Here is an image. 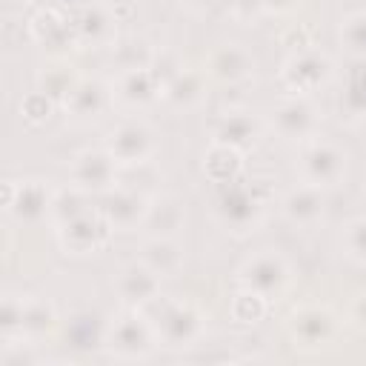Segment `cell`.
<instances>
[{
	"label": "cell",
	"mask_w": 366,
	"mask_h": 366,
	"mask_svg": "<svg viewBox=\"0 0 366 366\" xmlns=\"http://www.w3.org/2000/svg\"><path fill=\"white\" fill-rule=\"evenodd\" d=\"M254 137H257V123L246 112H229V114H223L220 123H217V129H214V140L217 143H229L234 149L252 146Z\"/></svg>",
	"instance_id": "obj_24"
},
{
	"label": "cell",
	"mask_w": 366,
	"mask_h": 366,
	"mask_svg": "<svg viewBox=\"0 0 366 366\" xmlns=\"http://www.w3.org/2000/svg\"><path fill=\"white\" fill-rule=\"evenodd\" d=\"M23 309H26V300H20V297H14V295H6V300H3V315H0L6 335H11L14 329L23 326Z\"/></svg>",
	"instance_id": "obj_34"
},
{
	"label": "cell",
	"mask_w": 366,
	"mask_h": 366,
	"mask_svg": "<svg viewBox=\"0 0 366 366\" xmlns=\"http://www.w3.org/2000/svg\"><path fill=\"white\" fill-rule=\"evenodd\" d=\"M232 6L240 17H252L254 9H263V0H232Z\"/></svg>",
	"instance_id": "obj_35"
},
{
	"label": "cell",
	"mask_w": 366,
	"mask_h": 366,
	"mask_svg": "<svg viewBox=\"0 0 366 366\" xmlns=\"http://www.w3.org/2000/svg\"><path fill=\"white\" fill-rule=\"evenodd\" d=\"M343 243H346V252H349L355 260L366 263V214L355 217V220L346 226Z\"/></svg>",
	"instance_id": "obj_33"
},
{
	"label": "cell",
	"mask_w": 366,
	"mask_h": 366,
	"mask_svg": "<svg viewBox=\"0 0 366 366\" xmlns=\"http://www.w3.org/2000/svg\"><path fill=\"white\" fill-rule=\"evenodd\" d=\"M143 223L154 232V237H169L172 232L180 229L183 209H180V203L174 197H160V200L149 203V212H146V220Z\"/></svg>",
	"instance_id": "obj_25"
},
{
	"label": "cell",
	"mask_w": 366,
	"mask_h": 366,
	"mask_svg": "<svg viewBox=\"0 0 366 366\" xmlns=\"http://www.w3.org/2000/svg\"><path fill=\"white\" fill-rule=\"evenodd\" d=\"M89 206L83 200V192L80 189H63V192H54L51 197V217L63 226L69 220H74L77 214H83Z\"/></svg>",
	"instance_id": "obj_28"
},
{
	"label": "cell",
	"mask_w": 366,
	"mask_h": 366,
	"mask_svg": "<svg viewBox=\"0 0 366 366\" xmlns=\"http://www.w3.org/2000/svg\"><path fill=\"white\" fill-rule=\"evenodd\" d=\"M114 11H109L100 3H92L86 9H80V14L74 17V31H77V43H92V46H112L114 43Z\"/></svg>",
	"instance_id": "obj_16"
},
{
	"label": "cell",
	"mask_w": 366,
	"mask_h": 366,
	"mask_svg": "<svg viewBox=\"0 0 366 366\" xmlns=\"http://www.w3.org/2000/svg\"><path fill=\"white\" fill-rule=\"evenodd\" d=\"M109 232H112L109 217L86 209L83 214H77L74 220L60 226V246L71 254H89V252H97L100 246H106Z\"/></svg>",
	"instance_id": "obj_6"
},
{
	"label": "cell",
	"mask_w": 366,
	"mask_h": 366,
	"mask_svg": "<svg viewBox=\"0 0 366 366\" xmlns=\"http://www.w3.org/2000/svg\"><path fill=\"white\" fill-rule=\"evenodd\" d=\"M51 109H54V100H51L46 92H40V89H37V92H29V94L23 97V103H20L23 117L31 120V123H43V120H49Z\"/></svg>",
	"instance_id": "obj_32"
},
{
	"label": "cell",
	"mask_w": 366,
	"mask_h": 366,
	"mask_svg": "<svg viewBox=\"0 0 366 366\" xmlns=\"http://www.w3.org/2000/svg\"><path fill=\"white\" fill-rule=\"evenodd\" d=\"M54 309L46 303V300H26V309H23V326L20 332L26 335H43L54 326Z\"/></svg>",
	"instance_id": "obj_29"
},
{
	"label": "cell",
	"mask_w": 366,
	"mask_h": 366,
	"mask_svg": "<svg viewBox=\"0 0 366 366\" xmlns=\"http://www.w3.org/2000/svg\"><path fill=\"white\" fill-rule=\"evenodd\" d=\"M114 289H117V295H120V300L126 306L143 309L152 300H157V295H160V277L146 263H132V266H126L117 274Z\"/></svg>",
	"instance_id": "obj_13"
},
{
	"label": "cell",
	"mask_w": 366,
	"mask_h": 366,
	"mask_svg": "<svg viewBox=\"0 0 366 366\" xmlns=\"http://www.w3.org/2000/svg\"><path fill=\"white\" fill-rule=\"evenodd\" d=\"M329 74H332L329 57L320 54V51H315V49L295 51V54L286 60L283 71H280L283 86L289 89V94H300V97H306V94H312L315 89H320V86L329 80Z\"/></svg>",
	"instance_id": "obj_2"
},
{
	"label": "cell",
	"mask_w": 366,
	"mask_h": 366,
	"mask_svg": "<svg viewBox=\"0 0 366 366\" xmlns=\"http://www.w3.org/2000/svg\"><path fill=\"white\" fill-rule=\"evenodd\" d=\"M252 66H254V60L249 57L246 49H240V46H220V49H214L209 54L206 74L220 80V83H240V80L249 77Z\"/></svg>",
	"instance_id": "obj_17"
},
{
	"label": "cell",
	"mask_w": 366,
	"mask_h": 366,
	"mask_svg": "<svg viewBox=\"0 0 366 366\" xmlns=\"http://www.w3.org/2000/svg\"><path fill=\"white\" fill-rule=\"evenodd\" d=\"M272 120L277 126V132L289 140H303V137H312L315 126H317V112L315 106L300 97V94H292L286 100H280L274 109H272Z\"/></svg>",
	"instance_id": "obj_11"
},
{
	"label": "cell",
	"mask_w": 366,
	"mask_h": 366,
	"mask_svg": "<svg viewBox=\"0 0 366 366\" xmlns=\"http://www.w3.org/2000/svg\"><path fill=\"white\" fill-rule=\"evenodd\" d=\"M295 0H263V9H274V11H283V9H289Z\"/></svg>",
	"instance_id": "obj_38"
},
{
	"label": "cell",
	"mask_w": 366,
	"mask_h": 366,
	"mask_svg": "<svg viewBox=\"0 0 366 366\" xmlns=\"http://www.w3.org/2000/svg\"><path fill=\"white\" fill-rule=\"evenodd\" d=\"M51 197L49 189L40 180H26V183H6L3 186V209L23 220V223H37L40 217L51 214Z\"/></svg>",
	"instance_id": "obj_7"
},
{
	"label": "cell",
	"mask_w": 366,
	"mask_h": 366,
	"mask_svg": "<svg viewBox=\"0 0 366 366\" xmlns=\"http://www.w3.org/2000/svg\"><path fill=\"white\" fill-rule=\"evenodd\" d=\"M203 329V317L200 312L192 306V303H183V300H174V303H166L160 309V317H157V335L180 349V346H189L192 340H197Z\"/></svg>",
	"instance_id": "obj_10"
},
{
	"label": "cell",
	"mask_w": 366,
	"mask_h": 366,
	"mask_svg": "<svg viewBox=\"0 0 366 366\" xmlns=\"http://www.w3.org/2000/svg\"><path fill=\"white\" fill-rule=\"evenodd\" d=\"M203 92H206V74L197 69H180L163 83L160 97L174 109H192L203 100Z\"/></svg>",
	"instance_id": "obj_19"
},
{
	"label": "cell",
	"mask_w": 366,
	"mask_h": 366,
	"mask_svg": "<svg viewBox=\"0 0 366 366\" xmlns=\"http://www.w3.org/2000/svg\"><path fill=\"white\" fill-rule=\"evenodd\" d=\"M232 315L240 323H257L266 315V297L252 289H240L232 300Z\"/></svg>",
	"instance_id": "obj_30"
},
{
	"label": "cell",
	"mask_w": 366,
	"mask_h": 366,
	"mask_svg": "<svg viewBox=\"0 0 366 366\" xmlns=\"http://www.w3.org/2000/svg\"><path fill=\"white\" fill-rule=\"evenodd\" d=\"M189 9H194V11H206V9H212L217 0H183Z\"/></svg>",
	"instance_id": "obj_37"
},
{
	"label": "cell",
	"mask_w": 366,
	"mask_h": 366,
	"mask_svg": "<svg viewBox=\"0 0 366 366\" xmlns=\"http://www.w3.org/2000/svg\"><path fill=\"white\" fill-rule=\"evenodd\" d=\"M109 103V92L100 80H77L71 94L66 97V109H71L74 117H97Z\"/></svg>",
	"instance_id": "obj_23"
},
{
	"label": "cell",
	"mask_w": 366,
	"mask_h": 366,
	"mask_svg": "<svg viewBox=\"0 0 366 366\" xmlns=\"http://www.w3.org/2000/svg\"><path fill=\"white\" fill-rule=\"evenodd\" d=\"M114 92H117V97H120L126 106H146V103H152L154 97H160L163 83H160V77L152 71V66H149V69H132V71H120Z\"/></svg>",
	"instance_id": "obj_18"
},
{
	"label": "cell",
	"mask_w": 366,
	"mask_h": 366,
	"mask_svg": "<svg viewBox=\"0 0 366 366\" xmlns=\"http://www.w3.org/2000/svg\"><path fill=\"white\" fill-rule=\"evenodd\" d=\"M117 160L106 149H86L71 163V180L80 192H109L114 189Z\"/></svg>",
	"instance_id": "obj_8"
},
{
	"label": "cell",
	"mask_w": 366,
	"mask_h": 366,
	"mask_svg": "<svg viewBox=\"0 0 366 366\" xmlns=\"http://www.w3.org/2000/svg\"><path fill=\"white\" fill-rule=\"evenodd\" d=\"M283 214L297 223V226H312L320 220L323 214V194H320V186H312V183H303L297 189H292L286 197H283Z\"/></svg>",
	"instance_id": "obj_20"
},
{
	"label": "cell",
	"mask_w": 366,
	"mask_h": 366,
	"mask_svg": "<svg viewBox=\"0 0 366 366\" xmlns=\"http://www.w3.org/2000/svg\"><path fill=\"white\" fill-rule=\"evenodd\" d=\"M266 203V194L260 189V180H243L234 177L232 183L220 186V197H217V212L220 217L234 226V229H249L254 226V220L260 217Z\"/></svg>",
	"instance_id": "obj_1"
},
{
	"label": "cell",
	"mask_w": 366,
	"mask_h": 366,
	"mask_svg": "<svg viewBox=\"0 0 366 366\" xmlns=\"http://www.w3.org/2000/svg\"><path fill=\"white\" fill-rule=\"evenodd\" d=\"M346 172V154L329 140H309L300 152V174L312 186H332Z\"/></svg>",
	"instance_id": "obj_3"
},
{
	"label": "cell",
	"mask_w": 366,
	"mask_h": 366,
	"mask_svg": "<svg viewBox=\"0 0 366 366\" xmlns=\"http://www.w3.org/2000/svg\"><path fill=\"white\" fill-rule=\"evenodd\" d=\"M37 83H40V92H46L51 100H63L66 103V97L71 94V89L77 86V77L66 66H51L46 71H40Z\"/></svg>",
	"instance_id": "obj_27"
},
{
	"label": "cell",
	"mask_w": 366,
	"mask_h": 366,
	"mask_svg": "<svg viewBox=\"0 0 366 366\" xmlns=\"http://www.w3.org/2000/svg\"><path fill=\"white\" fill-rule=\"evenodd\" d=\"M106 340H109V349L117 357H126V360L143 357L152 349V326L137 309H132V312H126L123 317H117L112 323Z\"/></svg>",
	"instance_id": "obj_9"
},
{
	"label": "cell",
	"mask_w": 366,
	"mask_h": 366,
	"mask_svg": "<svg viewBox=\"0 0 366 366\" xmlns=\"http://www.w3.org/2000/svg\"><path fill=\"white\" fill-rule=\"evenodd\" d=\"M340 40L352 54H366V14H349L340 26Z\"/></svg>",
	"instance_id": "obj_31"
},
{
	"label": "cell",
	"mask_w": 366,
	"mask_h": 366,
	"mask_svg": "<svg viewBox=\"0 0 366 366\" xmlns=\"http://www.w3.org/2000/svg\"><path fill=\"white\" fill-rule=\"evenodd\" d=\"M106 152L123 163V166H140L152 157L154 152V140H152V132L146 123H137V120H126V123H117L109 137H106Z\"/></svg>",
	"instance_id": "obj_5"
},
{
	"label": "cell",
	"mask_w": 366,
	"mask_h": 366,
	"mask_svg": "<svg viewBox=\"0 0 366 366\" xmlns=\"http://www.w3.org/2000/svg\"><path fill=\"white\" fill-rule=\"evenodd\" d=\"M289 332L300 346H323L335 337V315L323 306L295 309L289 317Z\"/></svg>",
	"instance_id": "obj_12"
},
{
	"label": "cell",
	"mask_w": 366,
	"mask_h": 366,
	"mask_svg": "<svg viewBox=\"0 0 366 366\" xmlns=\"http://www.w3.org/2000/svg\"><path fill=\"white\" fill-rule=\"evenodd\" d=\"M240 149L229 146V143H212L209 152L203 154V172L212 183L223 186V183H232L234 177H240Z\"/></svg>",
	"instance_id": "obj_21"
},
{
	"label": "cell",
	"mask_w": 366,
	"mask_h": 366,
	"mask_svg": "<svg viewBox=\"0 0 366 366\" xmlns=\"http://www.w3.org/2000/svg\"><path fill=\"white\" fill-rule=\"evenodd\" d=\"M146 212H149V200L146 194L134 192V189H109L106 192V206H103V214L109 217V223L114 229H134L146 220Z\"/></svg>",
	"instance_id": "obj_14"
},
{
	"label": "cell",
	"mask_w": 366,
	"mask_h": 366,
	"mask_svg": "<svg viewBox=\"0 0 366 366\" xmlns=\"http://www.w3.org/2000/svg\"><path fill=\"white\" fill-rule=\"evenodd\" d=\"M240 286L243 289H252L257 295H263L266 300H274L286 292L289 286V266L283 263L280 254H272V252H263V254H254L243 269H240Z\"/></svg>",
	"instance_id": "obj_4"
},
{
	"label": "cell",
	"mask_w": 366,
	"mask_h": 366,
	"mask_svg": "<svg viewBox=\"0 0 366 366\" xmlns=\"http://www.w3.org/2000/svg\"><path fill=\"white\" fill-rule=\"evenodd\" d=\"M352 317L357 320V326H363V329H366V295H360V297L355 300V309H352Z\"/></svg>",
	"instance_id": "obj_36"
},
{
	"label": "cell",
	"mask_w": 366,
	"mask_h": 366,
	"mask_svg": "<svg viewBox=\"0 0 366 366\" xmlns=\"http://www.w3.org/2000/svg\"><path fill=\"white\" fill-rule=\"evenodd\" d=\"M112 57L117 63L120 71H132V69H149L154 63V51L146 40L137 37H126V40H114L112 43Z\"/></svg>",
	"instance_id": "obj_26"
},
{
	"label": "cell",
	"mask_w": 366,
	"mask_h": 366,
	"mask_svg": "<svg viewBox=\"0 0 366 366\" xmlns=\"http://www.w3.org/2000/svg\"><path fill=\"white\" fill-rule=\"evenodd\" d=\"M31 37L46 49H66V46L77 43L74 20H69L57 9H40L31 17Z\"/></svg>",
	"instance_id": "obj_15"
},
{
	"label": "cell",
	"mask_w": 366,
	"mask_h": 366,
	"mask_svg": "<svg viewBox=\"0 0 366 366\" xmlns=\"http://www.w3.org/2000/svg\"><path fill=\"white\" fill-rule=\"evenodd\" d=\"M140 263H146L157 277H169L180 269L183 252L172 237H152L140 249Z\"/></svg>",
	"instance_id": "obj_22"
}]
</instances>
